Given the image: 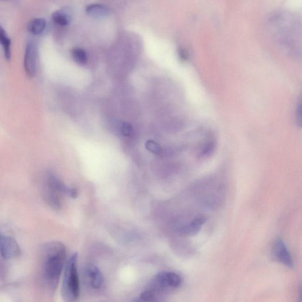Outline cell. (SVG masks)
<instances>
[{
    "label": "cell",
    "instance_id": "6da1fadb",
    "mask_svg": "<svg viewBox=\"0 0 302 302\" xmlns=\"http://www.w3.org/2000/svg\"><path fill=\"white\" fill-rule=\"evenodd\" d=\"M39 255L43 283L51 289L56 288L66 263L64 245L58 242L47 243L41 247Z\"/></svg>",
    "mask_w": 302,
    "mask_h": 302
},
{
    "label": "cell",
    "instance_id": "7a4b0ae2",
    "mask_svg": "<svg viewBox=\"0 0 302 302\" xmlns=\"http://www.w3.org/2000/svg\"><path fill=\"white\" fill-rule=\"evenodd\" d=\"M78 253H74L65 264L61 287V296L65 302H76L80 294V283L78 272Z\"/></svg>",
    "mask_w": 302,
    "mask_h": 302
},
{
    "label": "cell",
    "instance_id": "3957f363",
    "mask_svg": "<svg viewBox=\"0 0 302 302\" xmlns=\"http://www.w3.org/2000/svg\"><path fill=\"white\" fill-rule=\"evenodd\" d=\"M182 283L180 275L172 272H163L156 275L153 279V290H168L178 288Z\"/></svg>",
    "mask_w": 302,
    "mask_h": 302
},
{
    "label": "cell",
    "instance_id": "277c9868",
    "mask_svg": "<svg viewBox=\"0 0 302 302\" xmlns=\"http://www.w3.org/2000/svg\"><path fill=\"white\" fill-rule=\"evenodd\" d=\"M37 56L38 50L36 42L33 41H28L25 48L24 64L25 73L29 77H33L36 75Z\"/></svg>",
    "mask_w": 302,
    "mask_h": 302
},
{
    "label": "cell",
    "instance_id": "5b68a950",
    "mask_svg": "<svg viewBox=\"0 0 302 302\" xmlns=\"http://www.w3.org/2000/svg\"><path fill=\"white\" fill-rule=\"evenodd\" d=\"M21 250L16 240L7 236H0V256L12 259L20 255Z\"/></svg>",
    "mask_w": 302,
    "mask_h": 302
},
{
    "label": "cell",
    "instance_id": "8992f818",
    "mask_svg": "<svg viewBox=\"0 0 302 302\" xmlns=\"http://www.w3.org/2000/svg\"><path fill=\"white\" fill-rule=\"evenodd\" d=\"M273 252H274L276 259L280 263L287 267L292 268L293 267L294 264L292 255L281 239L278 238L276 240Z\"/></svg>",
    "mask_w": 302,
    "mask_h": 302
},
{
    "label": "cell",
    "instance_id": "52a82bcc",
    "mask_svg": "<svg viewBox=\"0 0 302 302\" xmlns=\"http://www.w3.org/2000/svg\"><path fill=\"white\" fill-rule=\"evenodd\" d=\"M46 183L53 190L62 193L72 198L77 197L78 193V190L75 188H69L58 178L55 175L49 173L46 176Z\"/></svg>",
    "mask_w": 302,
    "mask_h": 302
},
{
    "label": "cell",
    "instance_id": "ba28073f",
    "mask_svg": "<svg viewBox=\"0 0 302 302\" xmlns=\"http://www.w3.org/2000/svg\"><path fill=\"white\" fill-rule=\"evenodd\" d=\"M207 218L205 216H198L190 224L184 225L180 229L179 233L183 236H192L198 234L203 225L206 223Z\"/></svg>",
    "mask_w": 302,
    "mask_h": 302
},
{
    "label": "cell",
    "instance_id": "9c48e42d",
    "mask_svg": "<svg viewBox=\"0 0 302 302\" xmlns=\"http://www.w3.org/2000/svg\"><path fill=\"white\" fill-rule=\"evenodd\" d=\"M86 276L91 286L93 289H100L104 283L103 275L96 265H90L86 270Z\"/></svg>",
    "mask_w": 302,
    "mask_h": 302
},
{
    "label": "cell",
    "instance_id": "30bf717a",
    "mask_svg": "<svg viewBox=\"0 0 302 302\" xmlns=\"http://www.w3.org/2000/svg\"><path fill=\"white\" fill-rule=\"evenodd\" d=\"M59 192L53 190L45 183L43 188V195L46 202L53 209L59 210L61 206V202Z\"/></svg>",
    "mask_w": 302,
    "mask_h": 302
},
{
    "label": "cell",
    "instance_id": "8fae6325",
    "mask_svg": "<svg viewBox=\"0 0 302 302\" xmlns=\"http://www.w3.org/2000/svg\"><path fill=\"white\" fill-rule=\"evenodd\" d=\"M86 12L89 16L94 18H103L109 14L107 7L100 4H92L87 6Z\"/></svg>",
    "mask_w": 302,
    "mask_h": 302
},
{
    "label": "cell",
    "instance_id": "7c38bea8",
    "mask_svg": "<svg viewBox=\"0 0 302 302\" xmlns=\"http://www.w3.org/2000/svg\"><path fill=\"white\" fill-rule=\"evenodd\" d=\"M46 27V21L42 18L32 20L28 24V30L34 35L41 34Z\"/></svg>",
    "mask_w": 302,
    "mask_h": 302
},
{
    "label": "cell",
    "instance_id": "4fadbf2b",
    "mask_svg": "<svg viewBox=\"0 0 302 302\" xmlns=\"http://www.w3.org/2000/svg\"><path fill=\"white\" fill-rule=\"evenodd\" d=\"M0 44L3 47L5 57L9 60L11 58V40L2 25H0Z\"/></svg>",
    "mask_w": 302,
    "mask_h": 302
},
{
    "label": "cell",
    "instance_id": "5bb4252c",
    "mask_svg": "<svg viewBox=\"0 0 302 302\" xmlns=\"http://www.w3.org/2000/svg\"><path fill=\"white\" fill-rule=\"evenodd\" d=\"M155 299V291L151 289L144 291L131 302H154Z\"/></svg>",
    "mask_w": 302,
    "mask_h": 302
},
{
    "label": "cell",
    "instance_id": "9a60e30c",
    "mask_svg": "<svg viewBox=\"0 0 302 302\" xmlns=\"http://www.w3.org/2000/svg\"><path fill=\"white\" fill-rule=\"evenodd\" d=\"M52 20L56 24L65 26L69 23V19L67 14L61 11H57L52 14Z\"/></svg>",
    "mask_w": 302,
    "mask_h": 302
},
{
    "label": "cell",
    "instance_id": "2e32d148",
    "mask_svg": "<svg viewBox=\"0 0 302 302\" xmlns=\"http://www.w3.org/2000/svg\"><path fill=\"white\" fill-rule=\"evenodd\" d=\"M72 56L76 62L79 64H85L87 57L86 51L81 48H75L72 50Z\"/></svg>",
    "mask_w": 302,
    "mask_h": 302
},
{
    "label": "cell",
    "instance_id": "e0dca14e",
    "mask_svg": "<svg viewBox=\"0 0 302 302\" xmlns=\"http://www.w3.org/2000/svg\"><path fill=\"white\" fill-rule=\"evenodd\" d=\"M215 150L216 144L214 142H209V143L205 145L201 152H200L199 156L201 158L209 157V156L213 154Z\"/></svg>",
    "mask_w": 302,
    "mask_h": 302
},
{
    "label": "cell",
    "instance_id": "ac0fdd59",
    "mask_svg": "<svg viewBox=\"0 0 302 302\" xmlns=\"http://www.w3.org/2000/svg\"><path fill=\"white\" fill-rule=\"evenodd\" d=\"M145 148L152 154L159 155L162 152V148L156 142L149 140L145 143Z\"/></svg>",
    "mask_w": 302,
    "mask_h": 302
},
{
    "label": "cell",
    "instance_id": "d6986e66",
    "mask_svg": "<svg viewBox=\"0 0 302 302\" xmlns=\"http://www.w3.org/2000/svg\"><path fill=\"white\" fill-rule=\"evenodd\" d=\"M120 131L123 136H130L133 133L132 126L129 122H123L120 127Z\"/></svg>",
    "mask_w": 302,
    "mask_h": 302
}]
</instances>
